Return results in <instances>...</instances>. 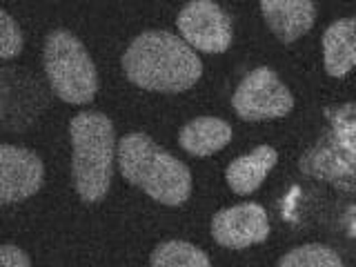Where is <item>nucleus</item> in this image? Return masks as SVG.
<instances>
[{"instance_id": "f257e3e1", "label": "nucleus", "mask_w": 356, "mask_h": 267, "mask_svg": "<svg viewBox=\"0 0 356 267\" xmlns=\"http://www.w3.org/2000/svg\"><path fill=\"white\" fill-rule=\"evenodd\" d=\"M122 70L127 78L147 92H185L203 74V63L189 44L170 31H145L131 40Z\"/></svg>"}, {"instance_id": "f03ea898", "label": "nucleus", "mask_w": 356, "mask_h": 267, "mask_svg": "<svg viewBox=\"0 0 356 267\" xmlns=\"http://www.w3.org/2000/svg\"><path fill=\"white\" fill-rule=\"evenodd\" d=\"M118 167L131 185L163 205H183L192 194V174L187 165L159 147L147 134L134 131L120 138Z\"/></svg>"}, {"instance_id": "7ed1b4c3", "label": "nucleus", "mask_w": 356, "mask_h": 267, "mask_svg": "<svg viewBox=\"0 0 356 267\" xmlns=\"http://www.w3.org/2000/svg\"><path fill=\"white\" fill-rule=\"evenodd\" d=\"M70 136L76 192L85 203H98L107 196L114 174V122L100 111H83L72 118Z\"/></svg>"}, {"instance_id": "20e7f679", "label": "nucleus", "mask_w": 356, "mask_h": 267, "mask_svg": "<svg viewBox=\"0 0 356 267\" xmlns=\"http://www.w3.org/2000/svg\"><path fill=\"white\" fill-rule=\"evenodd\" d=\"M44 72L60 100L70 105L92 103L98 92V72L85 44L72 31L56 29L44 40Z\"/></svg>"}, {"instance_id": "39448f33", "label": "nucleus", "mask_w": 356, "mask_h": 267, "mask_svg": "<svg viewBox=\"0 0 356 267\" xmlns=\"http://www.w3.org/2000/svg\"><path fill=\"white\" fill-rule=\"evenodd\" d=\"M330 120L332 129L303 156L300 170L341 189H356V107L334 109Z\"/></svg>"}, {"instance_id": "423d86ee", "label": "nucleus", "mask_w": 356, "mask_h": 267, "mask_svg": "<svg viewBox=\"0 0 356 267\" xmlns=\"http://www.w3.org/2000/svg\"><path fill=\"white\" fill-rule=\"evenodd\" d=\"M232 107L243 120H270L287 116L294 107V98L276 72L270 67H259L241 81L234 92Z\"/></svg>"}, {"instance_id": "0eeeda50", "label": "nucleus", "mask_w": 356, "mask_h": 267, "mask_svg": "<svg viewBox=\"0 0 356 267\" xmlns=\"http://www.w3.org/2000/svg\"><path fill=\"white\" fill-rule=\"evenodd\" d=\"M176 27L192 49L220 54L232 44V20L216 3L194 0L181 9Z\"/></svg>"}, {"instance_id": "6e6552de", "label": "nucleus", "mask_w": 356, "mask_h": 267, "mask_svg": "<svg viewBox=\"0 0 356 267\" xmlns=\"http://www.w3.org/2000/svg\"><path fill=\"white\" fill-rule=\"evenodd\" d=\"M211 236L222 248L243 250L270 236V218L259 203H243L216 211L211 218Z\"/></svg>"}, {"instance_id": "1a4fd4ad", "label": "nucleus", "mask_w": 356, "mask_h": 267, "mask_svg": "<svg viewBox=\"0 0 356 267\" xmlns=\"http://www.w3.org/2000/svg\"><path fill=\"white\" fill-rule=\"evenodd\" d=\"M44 178L42 161L25 147L0 145V205L33 196Z\"/></svg>"}, {"instance_id": "9d476101", "label": "nucleus", "mask_w": 356, "mask_h": 267, "mask_svg": "<svg viewBox=\"0 0 356 267\" xmlns=\"http://www.w3.org/2000/svg\"><path fill=\"white\" fill-rule=\"evenodd\" d=\"M261 11L274 36L294 42L314 27L316 7L309 0H263Z\"/></svg>"}, {"instance_id": "9b49d317", "label": "nucleus", "mask_w": 356, "mask_h": 267, "mask_svg": "<svg viewBox=\"0 0 356 267\" xmlns=\"http://www.w3.org/2000/svg\"><path fill=\"white\" fill-rule=\"evenodd\" d=\"M323 63L334 78L350 74L356 67V18H341L323 33Z\"/></svg>"}, {"instance_id": "f8f14e48", "label": "nucleus", "mask_w": 356, "mask_h": 267, "mask_svg": "<svg viewBox=\"0 0 356 267\" xmlns=\"http://www.w3.org/2000/svg\"><path fill=\"white\" fill-rule=\"evenodd\" d=\"M278 161V154L270 145H261V147L252 149L250 154L238 156L234 159L225 172L227 185L232 187V192H236L241 196L254 194L261 187V183L274 170V165Z\"/></svg>"}, {"instance_id": "ddd939ff", "label": "nucleus", "mask_w": 356, "mask_h": 267, "mask_svg": "<svg viewBox=\"0 0 356 267\" xmlns=\"http://www.w3.org/2000/svg\"><path fill=\"white\" fill-rule=\"evenodd\" d=\"M232 140V127L220 118H194L178 134L181 147L192 156H209L222 149Z\"/></svg>"}, {"instance_id": "4468645a", "label": "nucleus", "mask_w": 356, "mask_h": 267, "mask_svg": "<svg viewBox=\"0 0 356 267\" xmlns=\"http://www.w3.org/2000/svg\"><path fill=\"white\" fill-rule=\"evenodd\" d=\"M152 267H211L207 254L185 241H165L152 254Z\"/></svg>"}, {"instance_id": "2eb2a0df", "label": "nucleus", "mask_w": 356, "mask_h": 267, "mask_svg": "<svg viewBox=\"0 0 356 267\" xmlns=\"http://www.w3.org/2000/svg\"><path fill=\"white\" fill-rule=\"evenodd\" d=\"M276 267H345L341 256L327 245L307 243L287 252Z\"/></svg>"}, {"instance_id": "dca6fc26", "label": "nucleus", "mask_w": 356, "mask_h": 267, "mask_svg": "<svg viewBox=\"0 0 356 267\" xmlns=\"http://www.w3.org/2000/svg\"><path fill=\"white\" fill-rule=\"evenodd\" d=\"M22 51V33L16 20L0 9V58H14Z\"/></svg>"}, {"instance_id": "f3484780", "label": "nucleus", "mask_w": 356, "mask_h": 267, "mask_svg": "<svg viewBox=\"0 0 356 267\" xmlns=\"http://www.w3.org/2000/svg\"><path fill=\"white\" fill-rule=\"evenodd\" d=\"M0 267H31V261L16 245H0Z\"/></svg>"}]
</instances>
